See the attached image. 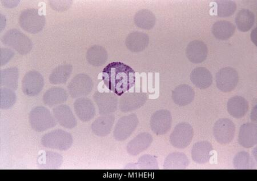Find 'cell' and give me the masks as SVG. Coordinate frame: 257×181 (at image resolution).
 I'll return each instance as SVG.
<instances>
[{"label": "cell", "mask_w": 257, "mask_h": 181, "mask_svg": "<svg viewBox=\"0 0 257 181\" xmlns=\"http://www.w3.org/2000/svg\"><path fill=\"white\" fill-rule=\"evenodd\" d=\"M102 80L110 91L121 96L134 87L136 81L135 72L125 64L113 62L103 69Z\"/></svg>", "instance_id": "cell-1"}, {"label": "cell", "mask_w": 257, "mask_h": 181, "mask_svg": "<svg viewBox=\"0 0 257 181\" xmlns=\"http://www.w3.org/2000/svg\"><path fill=\"white\" fill-rule=\"evenodd\" d=\"M29 121L32 129L37 132H43L56 125L55 117L49 110L42 106L33 108L29 116Z\"/></svg>", "instance_id": "cell-2"}, {"label": "cell", "mask_w": 257, "mask_h": 181, "mask_svg": "<svg viewBox=\"0 0 257 181\" xmlns=\"http://www.w3.org/2000/svg\"><path fill=\"white\" fill-rule=\"evenodd\" d=\"M2 42L22 55H27L31 51L33 47L31 39L16 29H12L7 31L3 36Z\"/></svg>", "instance_id": "cell-3"}, {"label": "cell", "mask_w": 257, "mask_h": 181, "mask_svg": "<svg viewBox=\"0 0 257 181\" xmlns=\"http://www.w3.org/2000/svg\"><path fill=\"white\" fill-rule=\"evenodd\" d=\"M73 142L72 135L62 129L53 130L45 134L41 138V144L45 147L61 151L70 149Z\"/></svg>", "instance_id": "cell-4"}, {"label": "cell", "mask_w": 257, "mask_h": 181, "mask_svg": "<svg viewBox=\"0 0 257 181\" xmlns=\"http://www.w3.org/2000/svg\"><path fill=\"white\" fill-rule=\"evenodd\" d=\"M19 24L25 31L31 34H36L43 30L45 24V18L39 14L36 9H27L21 14Z\"/></svg>", "instance_id": "cell-5"}, {"label": "cell", "mask_w": 257, "mask_h": 181, "mask_svg": "<svg viewBox=\"0 0 257 181\" xmlns=\"http://www.w3.org/2000/svg\"><path fill=\"white\" fill-rule=\"evenodd\" d=\"M194 136V130L187 122L178 123L170 136V142L177 149H184L191 143Z\"/></svg>", "instance_id": "cell-6"}, {"label": "cell", "mask_w": 257, "mask_h": 181, "mask_svg": "<svg viewBox=\"0 0 257 181\" xmlns=\"http://www.w3.org/2000/svg\"><path fill=\"white\" fill-rule=\"evenodd\" d=\"M139 123V118L135 114L119 118L114 127V138L118 141H125L134 132Z\"/></svg>", "instance_id": "cell-7"}, {"label": "cell", "mask_w": 257, "mask_h": 181, "mask_svg": "<svg viewBox=\"0 0 257 181\" xmlns=\"http://www.w3.org/2000/svg\"><path fill=\"white\" fill-rule=\"evenodd\" d=\"M215 81L217 88L221 92H230L237 87L238 84V73L231 67L222 68L217 73Z\"/></svg>", "instance_id": "cell-8"}, {"label": "cell", "mask_w": 257, "mask_h": 181, "mask_svg": "<svg viewBox=\"0 0 257 181\" xmlns=\"http://www.w3.org/2000/svg\"><path fill=\"white\" fill-rule=\"evenodd\" d=\"M93 88L92 79L85 74H78L68 86L70 95L73 98L88 96L92 91Z\"/></svg>", "instance_id": "cell-9"}, {"label": "cell", "mask_w": 257, "mask_h": 181, "mask_svg": "<svg viewBox=\"0 0 257 181\" xmlns=\"http://www.w3.org/2000/svg\"><path fill=\"white\" fill-rule=\"evenodd\" d=\"M235 126L229 118L219 119L214 123L213 134L215 140L224 145L230 143L234 138Z\"/></svg>", "instance_id": "cell-10"}, {"label": "cell", "mask_w": 257, "mask_h": 181, "mask_svg": "<svg viewBox=\"0 0 257 181\" xmlns=\"http://www.w3.org/2000/svg\"><path fill=\"white\" fill-rule=\"evenodd\" d=\"M148 98L146 93H124L119 98V109L123 113L131 112L142 108Z\"/></svg>", "instance_id": "cell-11"}, {"label": "cell", "mask_w": 257, "mask_h": 181, "mask_svg": "<svg viewBox=\"0 0 257 181\" xmlns=\"http://www.w3.org/2000/svg\"><path fill=\"white\" fill-rule=\"evenodd\" d=\"M44 86V78L41 73L36 71L28 72L22 80V90L26 95L34 97L43 90Z\"/></svg>", "instance_id": "cell-12"}, {"label": "cell", "mask_w": 257, "mask_h": 181, "mask_svg": "<svg viewBox=\"0 0 257 181\" xmlns=\"http://www.w3.org/2000/svg\"><path fill=\"white\" fill-rule=\"evenodd\" d=\"M172 124V115L167 109L157 111L151 118V129L157 135L167 134L171 129Z\"/></svg>", "instance_id": "cell-13"}, {"label": "cell", "mask_w": 257, "mask_h": 181, "mask_svg": "<svg viewBox=\"0 0 257 181\" xmlns=\"http://www.w3.org/2000/svg\"><path fill=\"white\" fill-rule=\"evenodd\" d=\"M93 99L98 106L99 114H110L118 109V98L114 93L96 92L94 94Z\"/></svg>", "instance_id": "cell-14"}, {"label": "cell", "mask_w": 257, "mask_h": 181, "mask_svg": "<svg viewBox=\"0 0 257 181\" xmlns=\"http://www.w3.org/2000/svg\"><path fill=\"white\" fill-rule=\"evenodd\" d=\"M208 54V47L201 40L192 41L186 49V57L193 64L203 63L206 59Z\"/></svg>", "instance_id": "cell-15"}, {"label": "cell", "mask_w": 257, "mask_h": 181, "mask_svg": "<svg viewBox=\"0 0 257 181\" xmlns=\"http://www.w3.org/2000/svg\"><path fill=\"white\" fill-rule=\"evenodd\" d=\"M74 108L77 117L82 122L90 121L96 116V108L88 98H78L74 102Z\"/></svg>", "instance_id": "cell-16"}, {"label": "cell", "mask_w": 257, "mask_h": 181, "mask_svg": "<svg viewBox=\"0 0 257 181\" xmlns=\"http://www.w3.org/2000/svg\"><path fill=\"white\" fill-rule=\"evenodd\" d=\"M53 113L56 122L65 128L72 129L77 126L76 118L68 106H57L53 109Z\"/></svg>", "instance_id": "cell-17"}, {"label": "cell", "mask_w": 257, "mask_h": 181, "mask_svg": "<svg viewBox=\"0 0 257 181\" xmlns=\"http://www.w3.org/2000/svg\"><path fill=\"white\" fill-rule=\"evenodd\" d=\"M153 141L151 134L147 132L141 133L127 143V153L131 155H138L150 147Z\"/></svg>", "instance_id": "cell-18"}, {"label": "cell", "mask_w": 257, "mask_h": 181, "mask_svg": "<svg viewBox=\"0 0 257 181\" xmlns=\"http://www.w3.org/2000/svg\"><path fill=\"white\" fill-rule=\"evenodd\" d=\"M238 142L244 148H251L257 143V126L254 123H246L240 127Z\"/></svg>", "instance_id": "cell-19"}, {"label": "cell", "mask_w": 257, "mask_h": 181, "mask_svg": "<svg viewBox=\"0 0 257 181\" xmlns=\"http://www.w3.org/2000/svg\"><path fill=\"white\" fill-rule=\"evenodd\" d=\"M195 97V92L191 86L182 84L173 90L172 99L178 106H185L192 103Z\"/></svg>", "instance_id": "cell-20"}, {"label": "cell", "mask_w": 257, "mask_h": 181, "mask_svg": "<svg viewBox=\"0 0 257 181\" xmlns=\"http://www.w3.org/2000/svg\"><path fill=\"white\" fill-rule=\"evenodd\" d=\"M149 38L147 34L141 32L131 33L127 37L125 44L130 51L134 53L142 52L149 45Z\"/></svg>", "instance_id": "cell-21"}, {"label": "cell", "mask_w": 257, "mask_h": 181, "mask_svg": "<svg viewBox=\"0 0 257 181\" xmlns=\"http://www.w3.org/2000/svg\"><path fill=\"white\" fill-rule=\"evenodd\" d=\"M114 121L115 117L114 115H102L92 123V130L93 132L99 137L106 136L111 132Z\"/></svg>", "instance_id": "cell-22"}, {"label": "cell", "mask_w": 257, "mask_h": 181, "mask_svg": "<svg viewBox=\"0 0 257 181\" xmlns=\"http://www.w3.org/2000/svg\"><path fill=\"white\" fill-rule=\"evenodd\" d=\"M212 145L206 141L196 142L192 149V158L193 161L199 164H204L209 161L211 152L213 151Z\"/></svg>", "instance_id": "cell-23"}, {"label": "cell", "mask_w": 257, "mask_h": 181, "mask_svg": "<svg viewBox=\"0 0 257 181\" xmlns=\"http://www.w3.org/2000/svg\"><path fill=\"white\" fill-rule=\"evenodd\" d=\"M190 80L197 88L206 89L212 84L213 76L208 69L198 67L193 69L190 74Z\"/></svg>", "instance_id": "cell-24"}, {"label": "cell", "mask_w": 257, "mask_h": 181, "mask_svg": "<svg viewBox=\"0 0 257 181\" xmlns=\"http://www.w3.org/2000/svg\"><path fill=\"white\" fill-rule=\"evenodd\" d=\"M249 108L247 101L242 96H235L230 98L227 104V110L230 116L235 118H241L247 112Z\"/></svg>", "instance_id": "cell-25"}, {"label": "cell", "mask_w": 257, "mask_h": 181, "mask_svg": "<svg viewBox=\"0 0 257 181\" xmlns=\"http://www.w3.org/2000/svg\"><path fill=\"white\" fill-rule=\"evenodd\" d=\"M68 98L66 90L60 87L49 89L44 94L43 102L49 107L63 104Z\"/></svg>", "instance_id": "cell-26"}, {"label": "cell", "mask_w": 257, "mask_h": 181, "mask_svg": "<svg viewBox=\"0 0 257 181\" xmlns=\"http://www.w3.org/2000/svg\"><path fill=\"white\" fill-rule=\"evenodd\" d=\"M215 38L221 40L229 39L234 34L235 27L233 23L227 21H218L213 24L211 29Z\"/></svg>", "instance_id": "cell-27"}, {"label": "cell", "mask_w": 257, "mask_h": 181, "mask_svg": "<svg viewBox=\"0 0 257 181\" xmlns=\"http://www.w3.org/2000/svg\"><path fill=\"white\" fill-rule=\"evenodd\" d=\"M108 58L106 49L100 45H94L86 52V60L94 67H101L104 65Z\"/></svg>", "instance_id": "cell-28"}, {"label": "cell", "mask_w": 257, "mask_h": 181, "mask_svg": "<svg viewBox=\"0 0 257 181\" xmlns=\"http://www.w3.org/2000/svg\"><path fill=\"white\" fill-rule=\"evenodd\" d=\"M189 160L187 156L180 152L170 154L166 158L164 169H185L189 166Z\"/></svg>", "instance_id": "cell-29"}, {"label": "cell", "mask_w": 257, "mask_h": 181, "mask_svg": "<svg viewBox=\"0 0 257 181\" xmlns=\"http://www.w3.org/2000/svg\"><path fill=\"white\" fill-rule=\"evenodd\" d=\"M19 70L16 67L2 69L0 72V84L3 87L16 90L18 87Z\"/></svg>", "instance_id": "cell-30"}, {"label": "cell", "mask_w": 257, "mask_h": 181, "mask_svg": "<svg viewBox=\"0 0 257 181\" xmlns=\"http://www.w3.org/2000/svg\"><path fill=\"white\" fill-rule=\"evenodd\" d=\"M134 21L139 28L144 30H151L155 26L156 18L152 11L145 9L137 12Z\"/></svg>", "instance_id": "cell-31"}, {"label": "cell", "mask_w": 257, "mask_h": 181, "mask_svg": "<svg viewBox=\"0 0 257 181\" xmlns=\"http://www.w3.org/2000/svg\"><path fill=\"white\" fill-rule=\"evenodd\" d=\"M73 71L72 65L63 64L53 70L49 76V81L53 85H60L66 83L69 79Z\"/></svg>", "instance_id": "cell-32"}, {"label": "cell", "mask_w": 257, "mask_h": 181, "mask_svg": "<svg viewBox=\"0 0 257 181\" xmlns=\"http://www.w3.org/2000/svg\"><path fill=\"white\" fill-rule=\"evenodd\" d=\"M254 23V14L250 10L243 9L236 15L235 24L240 31L246 32L250 31Z\"/></svg>", "instance_id": "cell-33"}, {"label": "cell", "mask_w": 257, "mask_h": 181, "mask_svg": "<svg viewBox=\"0 0 257 181\" xmlns=\"http://www.w3.org/2000/svg\"><path fill=\"white\" fill-rule=\"evenodd\" d=\"M62 162H63V157L59 154L53 153V152H45L39 159L41 167L48 168V169L58 168L61 166Z\"/></svg>", "instance_id": "cell-34"}, {"label": "cell", "mask_w": 257, "mask_h": 181, "mask_svg": "<svg viewBox=\"0 0 257 181\" xmlns=\"http://www.w3.org/2000/svg\"><path fill=\"white\" fill-rule=\"evenodd\" d=\"M233 165L236 169H251L254 167V162L249 153L241 151L235 156Z\"/></svg>", "instance_id": "cell-35"}, {"label": "cell", "mask_w": 257, "mask_h": 181, "mask_svg": "<svg viewBox=\"0 0 257 181\" xmlns=\"http://www.w3.org/2000/svg\"><path fill=\"white\" fill-rule=\"evenodd\" d=\"M217 15L220 18H227L233 15L237 10L235 2L230 0H222L217 2Z\"/></svg>", "instance_id": "cell-36"}, {"label": "cell", "mask_w": 257, "mask_h": 181, "mask_svg": "<svg viewBox=\"0 0 257 181\" xmlns=\"http://www.w3.org/2000/svg\"><path fill=\"white\" fill-rule=\"evenodd\" d=\"M1 100H0V108L2 109H8L13 106L16 101V94L13 90L2 87L0 89Z\"/></svg>", "instance_id": "cell-37"}, {"label": "cell", "mask_w": 257, "mask_h": 181, "mask_svg": "<svg viewBox=\"0 0 257 181\" xmlns=\"http://www.w3.org/2000/svg\"><path fill=\"white\" fill-rule=\"evenodd\" d=\"M138 164L140 169H156L159 168L157 160L149 155H145L141 157Z\"/></svg>", "instance_id": "cell-38"}, {"label": "cell", "mask_w": 257, "mask_h": 181, "mask_svg": "<svg viewBox=\"0 0 257 181\" xmlns=\"http://www.w3.org/2000/svg\"><path fill=\"white\" fill-rule=\"evenodd\" d=\"M72 3L71 1H49V4L54 10L64 11L68 9Z\"/></svg>", "instance_id": "cell-39"}, {"label": "cell", "mask_w": 257, "mask_h": 181, "mask_svg": "<svg viewBox=\"0 0 257 181\" xmlns=\"http://www.w3.org/2000/svg\"><path fill=\"white\" fill-rule=\"evenodd\" d=\"M0 63H1V66L5 65L8 62H9L15 56V53L10 49L8 48H2L1 51H0Z\"/></svg>", "instance_id": "cell-40"}, {"label": "cell", "mask_w": 257, "mask_h": 181, "mask_svg": "<svg viewBox=\"0 0 257 181\" xmlns=\"http://www.w3.org/2000/svg\"><path fill=\"white\" fill-rule=\"evenodd\" d=\"M3 5L7 8H14L18 5L20 1H10V0H4L2 1Z\"/></svg>", "instance_id": "cell-41"}, {"label": "cell", "mask_w": 257, "mask_h": 181, "mask_svg": "<svg viewBox=\"0 0 257 181\" xmlns=\"http://www.w3.org/2000/svg\"><path fill=\"white\" fill-rule=\"evenodd\" d=\"M251 39L252 42H253L255 45H256V29H255V30L251 32Z\"/></svg>", "instance_id": "cell-42"}, {"label": "cell", "mask_w": 257, "mask_h": 181, "mask_svg": "<svg viewBox=\"0 0 257 181\" xmlns=\"http://www.w3.org/2000/svg\"><path fill=\"white\" fill-rule=\"evenodd\" d=\"M6 26V19L5 16L3 15H1V31L4 30V28H5Z\"/></svg>", "instance_id": "cell-43"}]
</instances>
